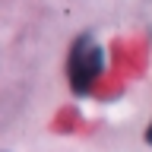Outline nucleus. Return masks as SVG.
Instances as JSON below:
<instances>
[{
    "label": "nucleus",
    "instance_id": "obj_1",
    "mask_svg": "<svg viewBox=\"0 0 152 152\" xmlns=\"http://www.w3.org/2000/svg\"><path fill=\"white\" fill-rule=\"evenodd\" d=\"M102 66H104V54H102L98 38L95 35L76 38L70 48V57H66V79L73 86V92L86 95L95 86V79L102 76Z\"/></svg>",
    "mask_w": 152,
    "mask_h": 152
},
{
    "label": "nucleus",
    "instance_id": "obj_2",
    "mask_svg": "<svg viewBox=\"0 0 152 152\" xmlns=\"http://www.w3.org/2000/svg\"><path fill=\"white\" fill-rule=\"evenodd\" d=\"M146 140H149V142H152V124H149V130H146Z\"/></svg>",
    "mask_w": 152,
    "mask_h": 152
}]
</instances>
